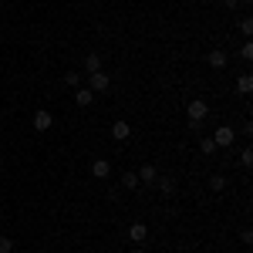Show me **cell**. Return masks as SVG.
<instances>
[{"label":"cell","mask_w":253,"mask_h":253,"mask_svg":"<svg viewBox=\"0 0 253 253\" xmlns=\"http://www.w3.org/2000/svg\"><path fill=\"white\" fill-rule=\"evenodd\" d=\"M210 189H213V193H223V189H226V179H223V175H213V179H210Z\"/></svg>","instance_id":"obj_13"},{"label":"cell","mask_w":253,"mask_h":253,"mask_svg":"<svg viewBox=\"0 0 253 253\" xmlns=\"http://www.w3.org/2000/svg\"><path fill=\"white\" fill-rule=\"evenodd\" d=\"M84 68H88V75H91V71H101V54H98V51H91V54L84 58Z\"/></svg>","instance_id":"obj_10"},{"label":"cell","mask_w":253,"mask_h":253,"mask_svg":"<svg viewBox=\"0 0 253 253\" xmlns=\"http://www.w3.org/2000/svg\"><path fill=\"white\" fill-rule=\"evenodd\" d=\"M186 112H189V122H203V118L210 115V105H206V101H203V98H193V101H189V105H186Z\"/></svg>","instance_id":"obj_2"},{"label":"cell","mask_w":253,"mask_h":253,"mask_svg":"<svg viewBox=\"0 0 253 253\" xmlns=\"http://www.w3.org/2000/svg\"><path fill=\"white\" fill-rule=\"evenodd\" d=\"M0 7H3V0H0Z\"/></svg>","instance_id":"obj_22"},{"label":"cell","mask_w":253,"mask_h":253,"mask_svg":"<svg viewBox=\"0 0 253 253\" xmlns=\"http://www.w3.org/2000/svg\"><path fill=\"white\" fill-rule=\"evenodd\" d=\"M213 142H216V149H219V145H223V149H226V145H233V128H230V125H223V128H216Z\"/></svg>","instance_id":"obj_4"},{"label":"cell","mask_w":253,"mask_h":253,"mask_svg":"<svg viewBox=\"0 0 253 253\" xmlns=\"http://www.w3.org/2000/svg\"><path fill=\"white\" fill-rule=\"evenodd\" d=\"M122 182H125V189H135V186H138V175L135 172H125V179H122Z\"/></svg>","instance_id":"obj_17"},{"label":"cell","mask_w":253,"mask_h":253,"mask_svg":"<svg viewBox=\"0 0 253 253\" xmlns=\"http://www.w3.org/2000/svg\"><path fill=\"white\" fill-rule=\"evenodd\" d=\"M138 182H156L159 179V172H156V166H142V169H138Z\"/></svg>","instance_id":"obj_9"},{"label":"cell","mask_w":253,"mask_h":253,"mask_svg":"<svg viewBox=\"0 0 253 253\" xmlns=\"http://www.w3.org/2000/svg\"><path fill=\"white\" fill-rule=\"evenodd\" d=\"M236 88H240L243 95H250V88H253V78H250V75H243V78L236 81Z\"/></svg>","instance_id":"obj_14"},{"label":"cell","mask_w":253,"mask_h":253,"mask_svg":"<svg viewBox=\"0 0 253 253\" xmlns=\"http://www.w3.org/2000/svg\"><path fill=\"white\" fill-rule=\"evenodd\" d=\"M240 54H243V61H253V44H250V41L240 47Z\"/></svg>","instance_id":"obj_19"},{"label":"cell","mask_w":253,"mask_h":253,"mask_svg":"<svg viewBox=\"0 0 253 253\" xmlns=\"http://www.w3.org/2000/svg\"><path fill=\"white\" fill-rule=\"evenodd\" d=\"M64 84H68V88H78V84H81V75L68 71V75H64Z\"/></svg>","instance_id":"obj_15"},{"label":"cell","mask_w":253,"mask_h":253,"mask_svg":"<svg viewBox=\"0 0 253 253\" xmlns=\"http://www.w3.org/2000/svg\"><path fill=\"white\" fill-rule=\"evenodd\" d=\"M14 250V240L10 236H0V253H10Z\"/></svg>","instance_id":"obj_18"},{"label":"cell","mask_w":253,"mask_h":253,"mask_svg":"<svg viewBox=\"0 0 253 253\" xmlns=\"http://www.w3.org/2000/svg\"><path fill=\"white\" fill-rule=\"evenodd\" d=\"M51 122H54V118H51V112H44V108H41V112H34V128H38V132H47V128H51Z\"/></svg>","instance_id":"obj_6"},{"label":"cell","mask_w":253,"mask_h":253,"mask_svg":"<svg viewBox=\"0 0 253 253\" xmlns=\"http://www.w3.org/2000/svg\"><path fill=\"white\" fill-rule=\"evenodd\" d=\"M240 162H243V166H253V149H243V152H240Z\"/></svg>","instance_id":"obj_20"},{"label":"cell","mask_w":253,"mask_h":253,"mask_svg":"<svg viewBox=\"0 0 253 253\" xmlns=\"http://www.w3.org/2000/svg\"><path fill=\"white\" fill-rule=\"evenodd\" d=\"M91 175H95V179H108V175H112L108 159H95V162H91Z\"/></svg>","instance_id":"obj_5"},{"label":"cell","mask_w":253,"mask_h":253,"mask_svg":"<svg viewBox=\"0 0 253 253\" xmlns=\"http://www.w3.org/2000/svg\"><path fill=\"white\" fill-rule=\"evenodd\" d=\"M128 240H132V243H145V240H149V226H145V223H132V226H128Z\"/></svg>","instance_id":"obj_3"},{"label":"cell","mask_w":253,"mask_h":253,"mask_svg":"<svg viewBox=\"0 0 253 253\" xmlns=\"http://www.w3.org/2000/svg\"><path fill=\"white\" fill-rule=\"evenodd\" d=\"M132 253H145V250H132Z\"/></svg>","instance_id":"obj_21"},{"label":"cell","mask_w":253,"mask_h":253,"mask_svg":"<svg viewBox=\"0 0 253 253\" xmlns=\"http://www.w3.org/2000/svg\"><path fill=\"white\" fill-rule=\"evenodd\" d=\"M156 182H159V189H162V196H172L175 193V182H172V179H156Z\"/></svg>","instance_id":"obj_12"},{"label":"cell","mask_w":253,"mask_h":253,"mask_svg":"<svg viewBox=\"0 0 253 253\" xmlns=\"http://www.w3.org/2000/svg\"><path fill=\"white\" fill-rule=\"evenodd\" d=\"M128 135H132V128H128V122H115V125H112V138H118V142H125Z\"/></svg>","instance_id":"obj_8"},{"label":"cell","mask_w":253,"mask_h":253,"mask_svg":"<svg viewBox=\"0 0 253 253\" xmlns=\"http://www.w3.org/2000/svg\"><path fill=\"white\" fill-rule=\"evenodd\" d=\"M206 64L216 68V71H219V68H226V51H210V54H206Z\"/></svg>","instance_id":"obj_7"},{"label":"cell","mask_w":253,"mask_h":253,"mask_svg":"<svg viewBox=\"0 0 253 253\" xmlns=\"http://www.w3.org/2000/svg\"><path fill=\"white\" fill-rule=\"evenodd\" d=\"M108 88H112V78H108L105 71H91V75H88V91H91V95H101V91H108Z\"/></svg>","instance_id":"obj_1"},{"label":"cell","mask_w":253,"mask_h":253,"mask_svg":"<svg viewBox=\"0 0 253 253\" xmlns=\"http://www.w3.org/2000/svg\"><path fill=\"white\" fill-rule=\"evenodd\" d=\"M199 149H203L206 156H213V152H216V142H213V138H203V142H199Z\"/></svg>","instance_id":"obj_16"},{"label":"cell","mask_w":253,"mask_h":253,"mask_svg":"<svg viewBox=\"0 0 253 253\" xmlns=\"http://www.w3.org/2000/svg\"><path fill=\"white\" fill-rule=\"evenodd\" d=\"M75 101H78L81 108H88V105H91V101H95V95H91V91H88V88H81L78 95H75Z\"/></svg>","instance_id":"obj_11"}]
</instances>
